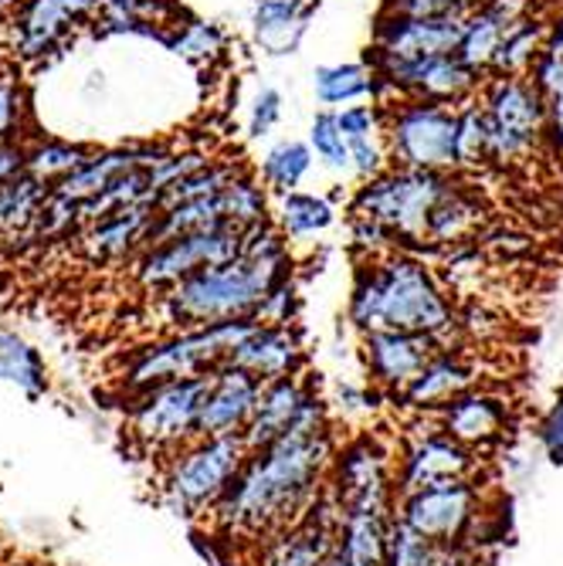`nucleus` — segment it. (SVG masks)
I'll use <instances>...</instances> for the list:
<instances>
[{
  "instance_id": "nucleus-1",
  "label": "nucleus",
  "mask_w": 563,
  "mask_h": 566,
  "mask_svg": "<svg viewBox=\"0 0 563 566\" xmlns=\"http://www.w3.org/2000/svg\"><path fill=\"white\" fill-rule=\"evenodd\" d=\"M336 448L330 407L316 394L279 441L244 458L238 479L208 516L211 530L225 543L254 553L326 495Z\"/></svg>"
},
{
  "instance_id": "nucleus-2",
  "label": "nucleus",
  "mask_w": 563,
  "mask_h": 566,
  "mask_svg": "<svg viewBox=\"0 0 563 566\" xmlns=\"http://www.w3.org/2000/svg\"><path fill=\"white\" fill-rule=\"evenodd\" d=\"M292 269V241L279 231L272 218L241 234V251L234 259L200 269L170 292L157 295V313L164 316V326L170 333L254 319L265 295L279 282L295 275Z\"/></svg>"
},
{
  "instance_id": "nucleus-3",
  "label": "nucleus",
  "mask_w": 563,
  "mask_h": 566,
  "mask_svg": "<svg viewBox=\"0 0 563 566\" xmlns=\"http://www.w3.org/2000/svg\"><path fill=\"white\" fill-rule=\"evenodd\" d=\"M346 319L356 333H421L435 336L445 349L469 346L462 308L448 295L438 272L415 251H390L356 265Z\"/></svg>"
},
{
  "instance_id": "nucleus-4",
  "label": "nucleus",
  "mask_w": 563,
  "mask_h": 566,
  "mask_svg": "<svg viewBox=\"0 0 563 566\" xmlns=\"http://www.w3.org/2000/svg\"><path fill=\"white\" fill-rule=\"evenodd\" d=\"M455 177L458 174L387 167L380 177L356 184L346 203V214L380 224L394 238L397 251L428 248V218L435 203L445 197V190L455 184Z\"/></svg>"
},
{
  "instance_id": "nucleus-5",
  "label": "nucleus",
  "mask_w": 563,
  "mask_h": 566,
  "mask_svg": "<svg viewBox=\"0 0 563 566\" xmlns=\"http://www.w3.org/2000/svg\"><path fill=\"white\" fill-rule=\"evenodd\" d=\"M254 319H238L225 326H204V329H184L167 333L153 346H143L123 374L126 397H136L149 387H160L170 380H194L208 377L218 367L228 364L234 346L248 336Z\"/></svg>"
},
{
  "instance_id": "nucleus-6",
  "label": "nucleus",
  "mask_w": 563,
  "mask_h": 566,
  "mask_svg": "<svg viewBox=\"0 0 563 566\" xmlns=\"http://www.w3.org/2000/svg\"><path fill=\"white\" fill-rule=\"evenodd\" d=\"M248 458L241 438H197L160 465V502L180 520H208Z\"/></svg>"
},
{
  "instance_id": "nucleus-7",
  "label": "nucleus",
  "mask_w": 563,
  "mask_h": 566,
  "mask_svg": "<svg viewBox=\"0 0 563 566\" xmlns=\"http://www.w3.org/2000/svg\"><path fill=\"white\" fill-rule=\"evenodd\" d=\"M208 377L170 380V384L149 387L129 397V407H126L129 448L164 465L180 448L197 441L200 410H204V397H208Z\"/></svg>"
},
{
  "instance_id": "nucleus-8",
  "label": "nucleus",
  "mask_w": 563,
  "mask_h": 566,
  "mask_svg": "<svg viewBox=\"0 0 563 566\" xmlns=\"http://www.w3.org/2000/svg\"><path fill=\"white\" fill-rule=\"evenodd\" d=\"M492 516L482 479H458L397 495V520L441 549H476L482 523Z\"/></svg>"
},
{
  "instance_id": "nucleus-9",
  "label": "nucleus",
  "mask_w": 563,
  "mask_h": 566,
  "mask_svg": "<svg viewBox=\"0 0 563 566\" xmlns=\"http://www.w3.org/2000/svg\"><path fill=\"white\" fill-rule=\"evenodd\" d=\"M479 102L492 123V167H520L546 149V98L530 75H489Z\"/></svg>"
},
{
  "instance_id": "nucleus-10",
  "label": "nucleus",
  "mask_w": 563,
  "mask_h": 566,
  "mask_svg": "<svg viewBox=\"0 0 563 566\" xmlns=\"http://www.w3.org/2000/svg\"><path fill=\"white\" fill-rule=\"evenodd\" d=\"M364 62L374 69L380 82V106L397 98H431V102H445V106H462V102L479 98L489 78L476 72L458 51H451V55H428V59H400L367 44Z\"/></svg>"
},
{
  "instance_id": "nucleus-11",
  "label": "nucleus",
  "mask_w": 563,
  "mask_h": 566,
  "mask_svg": "<svg viewBox=\"0 0 563 566\" xmlns=\"http://www.w3.org/2000/svg\"><path fill=\"white\" fill-rule=\"evenodd\" d=\"M384 139L394 167L455 174V119L458 106L431 98L387 102Z\"/></svg>"
},
{
  "instance_id": "nucleus-12",
  "label": "nucleus",
  "mask_w": 563,
  "mask_h": 566,
  "mask_svg": "<svg viewBox=\"0 0 563 566\" xmlns=\"http://www.w3.org/2000/svg\"><path fill=\"white\" fill-rule=\"evenodd\" d=\"M330 492L343 512H397V441L380 431H361L340 441Z\"/></svg>"
},
{
  "instance_id": "nucleus-13",
  "label": "nucleus",
  "mask_w": 563,
  "mask_h": 566,
  "mask_svg": "<svg viewBox=\"0 0 563 566\" xmlns=\"http://www.w3.org/2000/svg\"><path fill=\"white\" fill-rule=\"evenodd\" d=\"M458 479H486V454L458 444L431 418H411L397 438V495Z\"/></svg>"
},
{
  "instance_id": "nucleus-14",
  "label": "nucleus",
  "mask_w": 563,
  "mask_h": 566,
  "mask_svg": "<svg viewBox=\"0 0 563 566\" xmlns=\"http://www.w3.org/2000/svg\"><path fill=\"white\" fill-rule=\"evenodd\" d=\"M241 234L238 228H218V231H200V234H184L174 241H160L146 248L133 262V282L146 295H164L184 279L197 275L200 269L221 265L241 251Z\"/></svg>"
},
{
  "instance_id": "nucleus-15",
  "label": "nucleus",
  "mask_w": 563,
  "mask_h": 566,
  "mask_svg": "<svg viewBox=\"0 0 563 566\" xmlns=\"http://www.w3.org/2000/svg\"><path fill=\"white\" fill-rule=\"evenodd\" d=\"M98 0H21L11 14V55L21 62H41L59 51L75 28L92 24Z\"/></svg>"
},
{
  "instance_id": "nucleus-16",
  "label": "nucleus",
  "mask_w": 563,
  "mask_h": 566,
  "mask_svg": "<svg viewBox=\"0 0 563 566\" xmlns=\"http://www.w3.org/2000/svg\"><path fill=\"white\" fill-rule=\"evenodd\" d=\"M431 421L458 444L489 458L509 438V431H513V400L499 387L482 384L448 400L438 415H431Z\"/></svg>"
},
{
  "instance_id": "nucleus-17",
  "label": "nucleus",
  "mask_w": 563,
  "mask_h": 566,
  "mask_svg": "<svg viewBox=\"0 0 563 566\" xmlns=\"http://www.w3.org/2000/svg\"><path fill=\"white\" fill-rule=\"evenodd\" d=\"M340 543V502L326 495L299 523L251 553V566H330Z\"/></svg>"
},
{
  "instance_id": "nucleus-18",
  "label": "nucleus",
  "mask_w": 563,
  "mask_h": 566,
  "mask_svg": "<svg viewBox=\"0 0 563 566\" xmlns=\"http://www.w3.org/2000/svg\"><path fill=\"white\" fill-rule=\"evenodd\" d=\"M482 384L489 380H486V359L479 356V349L469 346L438 349L425 364V370L411 380V387L397 397V403L411 418H431L448 400Z\"/></svg>"
},
{
  "instance_id": "nucleus-19",
  "label": "nucleus",
  "mask_w": 563,
  "mask_h": 566,
  "mask_svg": "<svg viewBox=\"0 0 563 566\" xmlns=\"http://www.w3.org/2000/svg\"><path fill=\"white\" fill-rule=\"evenodd\" d=\"M445 349L435 336L421 333H397V329H377L361 333V359L367 367V377L374 390L397 400L411 380L425 370L428 359Z\"/></svg>"
},
{
  "instance_id": "nucleus-20",
  "label": "nucleus",
  "mask_w": 563,
  "mask_h": 566,
  "mask_svg": "<svg viewBox=\"0 0 563 566\" xmlns=\"http://www.w3.org/2000/svg\"><path fill=\"white\" fill-rule=\"evenodd\" d=\"M466 14H384L377 11L371 28V44L400 59H428V55H451L462 44Z\"/></svg>"
},
{
  "instance_id": "nucleus-21",
  "label": "nucleus",
  "mask_w": 563,
  "mask_h": 566,
  "mask_svg": "<svg viewBox=\"0 0 563 566\" xmlns=\"http://www.w3.org/2000/svg\"><path fill=\"white\" fill-rule=\"evenodd\" d=\"M153 218H157L153 203H133V208H119L85 224L72 238V244L88 265H123V262L133 265L143 254Z\"/></svg>"
},
{
  "instance_id": "nucleus-22",
  "label": "nucleus",
  "mask_w": 563,
  "mask_h": 566,
  "mask_svg": "<svg viewBox=\"0 0 563 566\" xmlns=\"http://www.w3.org/2000/svg\"><path fill=\"white\" fill-rule=\"evenodd\" d=\"M262 397V380L225 364L208 377L200 410V438H241Z\"/></svg>"
},
{
  "instance_id": "nucleus-23",
  "label": "nucleus",
  "mask_w": 563,
  "mask_h": 566,
  "mask_svg": "<svg viewBox=\"0 0 563 566\" xmlns=\"http://www.w3.org/2000/svg\"><path fill=\"white\" fill-rule=\"evenodd\" d=\"M228 364L251 374L254 380H282L305 370V343L299 326H262L254 323L248 336L234 346Z\"/></svg>"
},
{
  "instance_id": "nucleus-24",
  "label": "nucleus",
  "mask_w": 563,
  "mask_h": 566,
  "mask_svg": "<svg viewBox=\"0 0 563 566\" xmlns=\"http://www.w3.org/2000/svg\"><path fill=\"white\" fill-rule=\"evenodd\" d=\"M316 384L310 380V374H292V377H282V380H269L262 384V397H259V407H254V415L241 434L248 454L251 451H262L269 448L272 441H279L316 397Z\"/></svg>"
},
{
  "instance_id": "nucleus-25",
  "label": "nucleus",
  "mask_w": 563,
  "mask_h": 566,
  "mask_svg": "<svg viewBox=\"0 0 563 566\" xmlns=\"http://www.w3.org/2000/svg\"><path fill=\"white\" fill-rule=\"evenodd\" d=\"M323 0H251V41L269 59H289L302 48Z\"/></svg>"
},
{
  "instance_id": "nucleus-26",
  "label": "nucleus",
  "mask_w": 563,
  "mask_h": 566,
  "mask_svg": "<svg viewBox=\"0 0 563 566\" xmlns=\"http://www.w3.org/2000/svg\"><path fill=\"white\" fill-rule=\"evenodd\" d=\"M536 11H540L536 0H482L479 8L466 14V31H462V44H458V55L476 72L489 75L502 38Z\"/></svg>"
},
{
  "instance_id": "nucleus-27",
  "label": "nucleus",
  "mask_w": 563,
  "mask_h": 566,
  "mask_svg": "<svg viewBox=\"0 0 563 566\" xmlns=\"http://www.w3.org/2000/svg\"><path fill=\"white\" fill-rule=\"evenodd\" d=\"M486 221H489L486 197L469 177L458 174L428 218V248H455L466 241H479Z\"/></svg>"
},
{
  "instance_id": "nucleus-28",
  "label": "nucleus",
  "mask_w": 563,
  "mask_h": 566,
  "mask_svg": "<svg viewBox=\"0 0 563 566\" xmlns=\"http://www.w3.org/2000/svg\"><path fill=\"white\" fill-rule=\"evenodd\" d=\"M190 18L180 0H98V14L92 21L98 38L110 34H143L167 41V34Z\"/></svg>"
},
{
  "instance_id": "nucleus-29",
  "label": "nucleus",
  "mask_w": 563,
  "mask_h": 566,
  "mask_svg": "<svg viewBox=\"0 0 563 566\" xmlns=\"http://www.w3.org/2000/svg\"><path fill=\"white\" fill-rule=\"evenodd\" d=\"M313 95L320 109H346L356 102H380V82L364 59L316 65Z\"/></svg>"
},
{
  "instance_id": "nucleus-30",
  "label": "nucleus",
  "mask_w": 563,
  "mask_h": 566,
  "mask_svg": "<svg viewBox=\"0 0 563 566\" xmlns=\"http://www.w3.org/2000/svg\"><path fill=\"white\" fill-rule=\"evenodd\" d=\"M313 167H316V157H313L310 143L299 136H279L262 149V160L254 167V174H259V180L269 187V193L282 197V193L302 190Z\"/></svg>"
},
{
  "instance_id": "nucleus-31",
  "label": "nucleus",
  "mask_w": 563,
  "mask_h": 566,
  "mask_svg": "<svg viewBox=\"0 0 563 566\" xmlns=\"http://www.w3.org/2000/svg\"><path fill=\"white\" fill-rule=\"evenodd\" d=\"M279 231L289 238V241H310V238H320L326 234L340 211H336V200L326 197V193H316V190H292V193H282L275 211H272Z\"/></svg>"
},
{
  "instance_id": "nucleus-32",
  "label": "nucleus",
  "mask_w": 563,
  "mask_h": 566,
  "mask_svg": "<svg viewBox=\"0 0 563 566\" xmlns=\"http://www.w3.org/2000/svg\"><path fill=\"white\" fill-rule=\"evenodd\" d=\"M51 190L31 174L0 187V244H24Z\"/></svg>"
},
{
  "instance_id": "nucleus-33",
  "label": "nucleus",
  "mask_w": 563,
  "mask_h": 566,
  "mask_svg": "<svg viewBox=\"0 0 563 566\" xmlns=\"http://www.w3.org/2000/svg\"><path fill=\"white\" fill-rule=\"evenodd\" d=\"M492 167V123L482 102H462L455 119V174L472 177Z\"/></svg>"
},
{
  "instance_id": "nucleus-34",
  "label": "nucleus",
  "mask_w": 563,
  "mask_h": 566,
  "mask_svg": "<svg viewBox=\"0 0 563 566\" xmlns=\"http://www.w3.org/2000/svg\"><path fill=\"white\" fill-rule=\"evenodd\" d=\"M177 59L197 65V69H215L218 62L228 59V31L218 24V21H208V18H184L164 41Z\"/></svg>"
},
{
  "instance_id": "nucleus-35",
  "label": "nucleus",
  "mask_w": 563,
  "mask_h": 566,
  "mask_svg": "<svg viewBox=\"0 0 563 566\" xmlns=\"http://www.w3.org/2000/svg\"><path fill=\"white\" fill-rule=\"evenodd\" d=\"M0 384H11L31 397L48 394V367L41 353L8 326H0Z\"/></svg>"
},
{
  "instance_id": "nucleus-36",
  "label": "nucleus",
  "mask_w": 563,
  "mask_h": 566,
  "mask_svg": "<svg viewBox=\"0 0 563 566\" xmlns=\"http://www.w3.org/2000/svg\"><path fill=\"white\" fill-rule=\"evenodd\" d=\"M543 48H546V14L536 11L502 38L489 75H530L533 62L543 55Z\"/></svg>"
},
{
  "instance_id": "nucleus-37",
  "label": "nucleus",
  "mask_w": 563,
  "mask_h": 566,
  "mask_svg": "<svg viewBox=\"0 0 563 566\" xmlns=\"http://www.w3.org/2000/svg\"><path fill=\"white\" fill-rule=\"evenodd\" d=\"M95 146H82V143H65V139H34L28 143V167L24 174H31L34 180H41L48 190L62 184L65 177H72L79 167H85L92 160Z\"/></svg>"
},
{
  "instance_id": "nucleus-38",
  "label": "nucleus",
  "mask_w": 563,
  "mask_h": 566,
  "mask_svg": "<svg viewBox=\"0 0 563 566\" xmlns=\"http://www.w3.org/2000/svg\"><path fill=\"white\" fill-rule=\"evenodd\" d=\"M305 143H310L320 167H326L330 174H343V177L350 174V139L343 136L333 109H316L310 133H305Z\"/></svg>"
},
{
  "instance_id": "nucleus-39",
  "label": "nucleus",
  "mask_w": 563,
  "mask_h": 566,
  "mask_svg": "<svg viewBox=\"0 0 563 566\" xmlns=\"http://www.w3.org/2000/svg\"><path fill=\"white\" fill-rule=\"evenodd\" d=\"M445 549L428 543L425 536H418L411 526H404L400 520L390 526L387 536V549H384V563L380 566H441Z\"/></svg>"
},
{
  "instance_id": "nucleus-40",
  "label": "nucleus",
  "mask_w": 563,
  "mask_h": 566,
  "mask_svg": "<svg viewBox=\"0 0 563 566\" xmlns=\"http://www.w3.org/2000/svg\"><path fill=\"white\" fill-rule=\"evenodd\" d=\"M28 123V95L18 82V72L0 62V143H21Z\"/></svg>"
},
{
  "instance_id": "nucleus-41",
  "label": "nucleus",
  "mask_w": 563,
  "mask_h": 566,
  "mask_svg": "<svg viewBox=\"0 0 563 566\" xmlns=\"http://www.w3.org/2000/svg\"><path fill=\"white\" fill-rule=\"evenodd\" d=\"M285 116V98L275 85H262L248 102V123L244 133L248 139H269Z\"/></svg>"
},
{
  "instance_id": "nucleus-42",
  "label": "nucleus",
  "mask_w": 563,
  "mask_h": 566,
  "mask_svg": "<svg viewBox=\"0 0 563 566\" xmlns=\"http://www.w3.org/2000/svg\"><path fill=\"white\" fill-rule=\"evenodd\" d=\"M299 308H302V295H299V282L295 275L279 282L265 302L259 305V313H254V323L262 326H295L299 323Z\"/></svg>"
},
{
  "instance_id": "nucleus-43",
  "label": "nucleus",
  "mask_w": 563,
  "mask_h": 566,
  "mask_svg": "<svg viewBox=\"0 0 563 566\" xmlns=\"http://www.w3.org/2000/svg\"><path fill=\"white\" fill-rule=\"evenodd\" d=\"M384 119H387V109L380 106V102H356V106L336 109V123L350 143L384 136Z\"/></svg>"
},
{
  "instance_id": "nucleus-44",
  "label": "nucleus",
  "mask_w": 563,
  "mask_h": 566,
  "mask_svg": "<svg viewBox=\"0 0 563 566\" xmlns=\"http://www.w3.org/2000/svg\"><path fill=\"white\" fill-rule=\"evenodd\" d=\"M390 164V149L384 136H371V139H356L350 143V177H356V184L380 177Z\"/></svg>"
},
{
  "instance_id": "nucleus-45",
  "label": "nucleus",
  "mask_w": 563,
  "mask_h": 566,
  "mask_svg": "<svg viewBox=\"0 0 563 566\" xmlns=\"http://www.w3.org/2000/svg\"><path fill=\"white\" fill-rule=\"evenodd\" d=\"M482 0H380L384 14H407V18H428V14H469Z\"/></svg>"
},
{
  "instance_id": "nucleus-46",
  "label": "nucleus",
  "mask_w": 563,
  "mask_h": 566,
  "mask_svg": "<svg viewBox=\"0 0 563 566\" xmlns=\"http://www.w3.org/2000/svg\"><path fill=\"white\" fill-rule=\"evenodd\" d=\"M540 444L553 465H563V394L553 397V403L543 410V418L536 424Z\"/></svg>"
},
{
  "instance_id": "nucleus-47",
  "label": "nucleus",
  "mask_w": 563,
  "mask_h": 566,
  "mask_svg": "<svg viewBox=\"0 0 563 566\" xmlns=\"http://www.w3.org/2000/svg\"><path fill=\"white\" fill-rule=\"evenodd\" d=\"M546 149L556 160H563V82L546 95Z\"/></svg>"
},
{
  "instance_id": "nucleus-48",
  "label": "nucleus",
  "mask_w": 563,
  "mask_h": 566,
  "mask_svg": "<svg viewBox=\"0 0 563 566\" xmlns=\"http://www.w3.org/2000/svg\"><path fill=\"white\" fill-rule=\"evenodd\" d=\"M28 167V143H0V187L21 177Z\"/></svg>"
},
{
  "instance_id": "nucleus-49",
  "label": "nucleus",
  "mask_w": 563,
  "mask_h": 566,
  "mask_svg": "<svg viewBox=\"0 0 563 566\" xmlns=\"http://www.w3.org/2000/svg\"><path fill=\"white\" fill-rule=\"evenodd\" d=\"M546 51L563 55V11L546 14Z\"/></svg>"
},
{
  "instance_id": "nucleus-50",
  "label": "nucleus",
  "mask_w": 563,
  "mask_h": 566,
  "mask_svg": "<svg viewBox=\"0 0 563 566\" xmlns=\"http://www.w3.org/2000/svg\"><path fill=\"white\" fill-rule=\"evenodd\" d=\"M441 566H482V559H479V553L472 546H466V549H445Z\"/></svg>"
},
{
  "instance_id": "nucleus-51",
  "label": "nucleus",
  "mask_w": 563,
  "mask_h": 566,
  "mask_svg": "<svg viewBox=\"0 0 563 566\" xmlns=\"http://www.w3.org/2000/svg\"><path fill=\"white\" fill-rule=\"evenodd\" d=\"M330 566H356V563H350V559H343V556L336 553V556L330 559Z\"/></svg>"
},
{
  "instance_id": "nucleus-52",
  "label": "nucleus",
  "mask_w": 563,
  "mask_h": 566,
  "mask_svg": "<svg viewBox=\"0 0 563 566\" xmlns=\"http://www.w3.org/2000/svg\"><path fill=\"white\" fill-rule=\"evenodd\" d=\"M24 566H48V563H24Z\"/></svg>"
}]
</instances>
